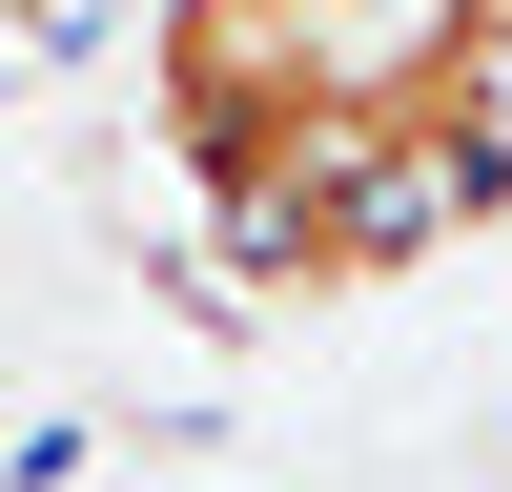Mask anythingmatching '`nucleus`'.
<instances>
[{"instance_id":"1","label":"nucleus","mask_w":512,"mask_h":492,"mask_svg":"<svg viewBox=\"0 0 512 492\" xmlns=\"http://www.w3.org/2000/svg\"><path fill=\"white\" fill-rule=\"evenodd\" d=\"M328 0H164V41H144V103H164V164H185L205 205H246L287 144H308V103H328Z\"/></svg>"}]
</instances>
